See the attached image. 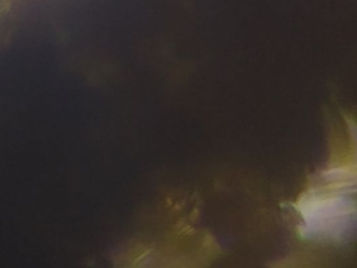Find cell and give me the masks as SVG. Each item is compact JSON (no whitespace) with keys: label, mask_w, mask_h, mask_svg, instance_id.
Segmentation results:
<instances>
[{"label":"cell","mask_w":357,"mask_h":268,"mask_svg":"<svg viewBox=\"0 0 357 268\" xmlns=\"http://www.w3.org/2000/svg\"><path fill=\"white\" fill-rule=\"evenodd\" d=\"M305 234L312 238L342 239L354 228V201L342 188L314 193L302 201Z\"/></svg>","instance_id":"6da1fadb"}]
</instances>
